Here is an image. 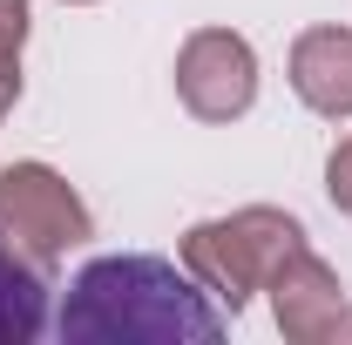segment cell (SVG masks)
Returning <instances> with one entry per match:
<instances>
[{
	"instance_id": "ba28073f",
	"label": "cell",
	"mask_w": 352,
	"mask_h": 345,
	"mask_svg": "<svg viewBox=\"0 0 352 345\" xmlns=\"http://www.w3.org/2000/svg\"><path fill=\"white\" fill-rule=\"evenodd\" d=\"M21 47H28V0H0V95L21 102Z\"/></svg>"
},
{
	"instance_id": "8992f818",
	"label": "cell",
	"mask_w": 352,
	"mask_h": 345,
	"mask_svg": "<svg viewBox=\"0 0 352 345\" xmlns=\"http://www.w3.org/2000/svg\"><path fill=\"white\" fill-rule=\"evenodd\" d=\"M292 88L311 115L352 122V27H305L292 41Z\"/></svg>"
},
{
	"instance_id": "6da1fadb",
	"label": "cell",
	"mask_w": 352,
	"mask_h": 345,
	"mask_svg": "<svg viewBox=\"0 0 352 345\" xmlns=\"http://www.w3.org/2000/svg\"><path fill=\"white\" fill-rule=\"evenodd\" d=\"M61 339L68 345H217L223 311L217 298L149 251H116L75 271L61 304Z\"/></svg>"
},
{
	"instance_id": "52a82bcc",
	"label": "cell",
	"mask_w": 352,
	"mask_h": 345,
	"mask_svg": "<svg viewBox=\"0 0 352 345\" xmlns=\"http://www.w3.org/2000/svg\"><path fill=\"white\" fill-rule=\"evenodd\" d=\"M47 325V271L0 251V345H28Z\"/></svg>"
},
{
	"instance_id": "8fae6325",
	"label": "cell",
	"mask_w": 352,
	"mask_h": 345,
	"mask_svg": "<svg viewBox=\"0 0 352 345\" xmlns=\"http://www.w3.org/2000/svg\"><path fill=\"white\" fill-rule=\"evenodd\" d=\"M7 109H14V102H7V95H0V115H7Z\"/></svg>"
},
{
	"instance_id": "3957f363",
	"label": "cell",
	"mask_w": 352,
	"mask_h": 345,
	"mask_svg": "<svg viewBox=\"0 0 352 345\" xmlns=\"http://www.w3.org/2000/svg\"><path fill=\"white\" fill-rule=\"evenodd\" d=\"M95 237L88 203L75 197V183L47 163H7L0 170V251L28 258L34 271H54L75 244Z\"/></svg>"
},
{
	"instance_id": "9c48e42d",
	"label": "cell",
	"mask_w": 352,
	"mask_h": 345,
	"mask_svg": "<svg viewBox=\"0 0 352 345\" xmlns=\"http://www.w3.org/2000/svg\"><path fill=\"white\" fill-rule=\"evenodd\" d=\"M325 197H332V210H346L352 216V135L325 156Z\"/></svg>"
},
{
	"instance_id": "30bf717a",
	"label": "cell",
	"mask_w": 352,
	"mask_h": 345,
	"mask_svg": "<svg viewBox=\"0 0 352 345\" xmlns=\"http://www.w3.org/2000/svg\"><path fill=\"white\" fill-rule=\"evenodd\" d=\"M61 7H95V0H61Z\"/></svg>"
},
{
	"instance_id": "5b68a950",
	"label": "cell",
	"mask_w": 352,
	"mask_h": 345,
	"mask_svg": "<svg viewBox=\"0 0 352 345\" xmlns=\"http://www.w3.org/2000/svg\"><path fill=\"white\" fill-rule=\"evenodd\" d=\"M271 311H278V332L292 345H325L332 332V318L346 311V285H339V271L318 258L311 244H298L292 258L271 271Z\"/></svg>"
},
{
	"instance_id": "7a4b0ae2",
	"label": "cell",
	"mask_w": 352,
	"mask_h": 345,
	"mask_svg": "<svg viewBox=\"0 0 352 345\" xmlns=\"http://www.w3.org/2000/svg\"><path fill=\"white\" fill-rule=\"evenodd\" d=\"M298 244H305V223L292 210L244 203V210H230V216H204V223L183 230V271L237 318Z\"/></svg>"
},
{
	"instance_id": "277c9868",
	"label": "cell",
	"mask_w": 352,
	"mask_h": 345,
	"mask_svg": "<svg viewBox=\"0 0 352 345\" xmlns=\"http://www.w3.org/2000/svg\"><path fill=\"white\" fill-rule=\"evenodd\" d=\"M176 102L197 122H237L258 102V54L230 27H197L176 47Z\"/></svg>"
}]
</instances>
